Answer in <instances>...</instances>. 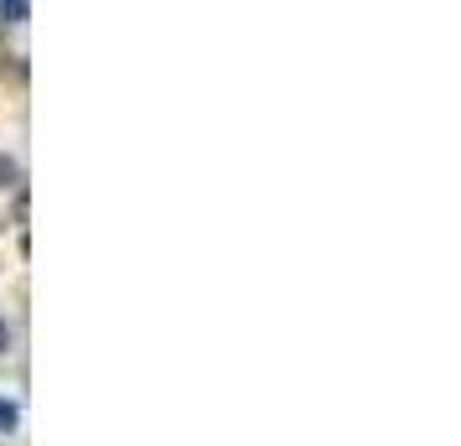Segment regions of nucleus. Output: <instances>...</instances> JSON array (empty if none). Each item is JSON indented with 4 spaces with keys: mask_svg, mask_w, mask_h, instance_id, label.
Instances as JSON below:
<instances>
[{
    "mask_svg": "<svg viewBox=\"0 0 461 446\" xmlns=\"http://www.w3.org/2000/svg\"><path fill=\"white\" fill-rule=\"evenodd\" d=\"M26 11H32L26 0H0V22H11V26H22V22H26Z\"/></svg>",
    "mask_w": 461,
    "mask_h": 446,
    "instance_id": "1",
    "label": "nucleus"
},
{
    "mask_svg": "<svg viewBox=\"0 0 461 446\" xmlns=\"http://www.w3.org/2000/svg\"><path fill=\"white\" fill-rule=\"evenodd\" d=\"M22 425V410H16V400H0V431H16Z\"/></svg>",
    "mask_w": 461,
    "mask_h": 446,
    "instance_id": "2",
    "label": "nucleus"
},
{
    "mask_svg": "<svg viewBox=\"0 0 461 446\" xmlns=\"http://www.w3.org/2000/svg\"><path fill=\"white\" fill-rule=\"evenodd\" d=\"M16 177H22V167H16V161H11V156H0V187H11V182H16Z\"/></svg>",
    "mask_w": 461,
    "mask_h": 446,
    "instance_id": "3",
    "label": "nucleus"
},
{
    "mask_svg": "<svg viewBox=\"0 0 461 446\" xmlns=\"http://www.w3.org/2000/svg\"><path fill=\"white\" fill-rule=\"evenodd\" d=\"M5 348H11V322L0 317V353H5Z\"/></svg>",
    "mask_w": 461,
    "mask_h": 446,
    "instance_id": "4",
    "label": "nucleus"
}]
</instances>
